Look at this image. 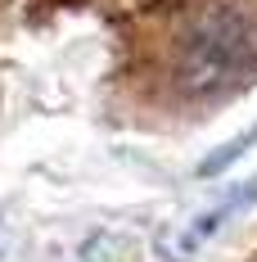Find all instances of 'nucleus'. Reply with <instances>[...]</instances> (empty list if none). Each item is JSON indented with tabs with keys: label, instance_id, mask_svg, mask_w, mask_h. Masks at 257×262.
<instances>
[{
	"label": "nucleus",
	"instance_id": "3",
	"mask_svg": "<svg viewBox=\"0 0 257 262\" xmlns=\"http://www.w3.org/2000/svg\"><path fill=\"white\" fill-rule=\"evenodd\" d=\"M253 145H257V122H253L248 131H244V136H235V140H226V145H221L217 154H207L203 163L194 167V172H199V177H217V172H226V167H230L235 158H244L248 149H253Z\"/></svg>",
	"mask_w": 257,
	"mask_h": 262
},
{
	"label": "nucleus",
	"instance_id": "1",
	"mask_svg": "<svg viewBox=\"0 0 257 262\" xmlns=\"http://www.w3.org/2000/svg\"><path fill=\"white\" fill-rule=\"evenodd\" d=\"M257 77V14L239 0H212L180 36L176 81L185 95L207 100Z\"/></svg>",
	"mask_w": 257,
	"mask_h": 262
},
{
	"label": "nucleus",
	"instance_id": "2",
	"mask_svg": "<svg viewBox=\"0 0 257 262\" xmlns=\"http://www.w3.org/2000/svg\"><path fill=\"white\" fill-rule=\"evenodd\" d=\"M248 199H257V181L253 185H244V190H235V194H226L221 204L212 212H203V217H194V226H185V235H180V244H176V258H190L194 249H203V239H212L221 226H226V217H230L239 204L248 208Z\"/></svg>",
	"mask_w": 257,
	"mask_h": 262
}]
</instances>
